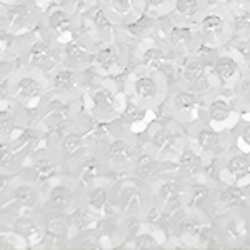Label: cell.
<instances>
[{"label": "cell", "instance_id": "cell-1", "mask_svg": "<svg viewBox=\"0 0 250 250\" xmlns=\"http://www.w3.org/2000/svg\"><path fill=\"white\" fill-rule=\"evenodd\" d=\"M197 37L200 45H207L217 50H222L233 39V22L232 14L217 2H212L204 15L195 23Z\"/></svg>", "mask_w": 250, "mask_h": 250}, {"label": "cell", "instance_id": "cell-2", "mask_svg": "<svg viewBox=\"0 0 250 250\" xmlns=\"http://www.w3.org/2000/svg\"><path fill=\"white\" fill-rule=\"evenodd\" d=\"M240 110L233 102L232 92L210 88L204 94L202 122L210 125L215 130L232 134L233 128L240 122Z\"/></svg>", "mask_w": 250, "mask_h": 250}, {"label": "cell", "instance_id": "cell-3", "mask_svg": "<svg viewBox=\"0 0 250 250\" xmlns=\"http://www.w3.org/2000/svg\"><path fill=\"white\" fill-rule=\"evenodd\" d=\"M202 105L204 94L184 85L170 87V92L164 102L167 117L182 127L195 124L202 119Z\"/></svg>", "mask_w": 250, "mask_h": 250}, {"label": "cell", "instance_id": "cell-4", "mask_svg": "<svg viewBox=\"0 0 250 250\" xmlns=\"http://www.w3.org/2000/svg\"><path fill=\"white\" fill-rule=\"evenodd\" d=\"M187 134L185 127L168 119V122H157L148 134V147L160 160L173 162L180 150L187 145Z\"/></svg>", "mask_w": 250, "mask_h": 250}, {"label": "cell", "instance_id": "cell-5", "mask_svg": "<svg viewBox=\"0 0 250 250\" xmlns=\"http://www.w3.org/2000/svg\"><path fill=\"white\" fill-rule=\"evenodd\" d=\"M170 92V80L164 72H154L144 68L132 80V95L139 108H154L164 105Z\"/></svg>", "mask_w": 250, "mask_h": 250}, {"label": "cell", "instance_id": "cell-6", "mask_svg": "<svg viewBox=\"0 0 250 250\" xmlns=\"http://www.w3.org/2000/svg\"><path fill=\"white\" fill-rule=\"evenodd\" d=\"M185 134H187L188 145L199 150L207 160L217 159L224 155L229 148H232V134L215 130L202 120L187 125Z\"/></svg>", "mask_w": 250, "mask_h": 250}, {"label": "cell", "instance_id": "cell-7", "mask_svg": "<svg viewBox=\"0 0 250 250\" xmlns=\"http://www.w3.org/2000/svg\"><path fill=\"white\" fill-rule=\"evenodd\" d=\"M217 177L220 184L239 185L247 188L250 185V157L237 148H229L217 159Z\"/></svg>", "mask_w": 250, "mask_h": 250}, {"label": "cell", "instance_id": "cell-8", "mask_svg": "<svg viewBox=\"0 0 250 250\" xmlns=\"http://www.w3.org/2000/svg\"><path fill=\"white\" fill-rule=\"evenodd\" d=\"M245 68L247 67L242 63V60L233 52H230L229 48H222L210 65L212 87L232 92Z\"/></svg>", "mask_w": 250, "mask_h": 250}, {"label": "cell", "instance_id": "cell-9", "mask_svg": "<svg viewBox=\"0 0 250 250\" xmlns=\"http://www.w3.org/2000/svg\"><path fill=\"white\" fill-rule=\"evenodd\" d=\"M168 20V25L164 34V42L179 59H184L187 55H192L200 45L197 37L195 23L179 22V20Z\"/></svg>", "mask_w": 250, "mask_h": 250}, {"label": "cell", "instance_id": "cell-10", "mask_svg": "<svg viewBox=\"0 0 250 250\" xmlns=\"http://www.w3.org/2000/svg\"><path fill=\"white\" fill-rule=\"evenodd\" d=\"M179 85L197 90L199 94L208 92L210 88H213L210 79V65L197 54L180 59Z\"/></svg>", "mask_w": 250, "mask_h": 250}, {"label": "cell", "instance_id": "cell-11", "mask_svg": "<svg viewBox=\"0 0 250 250\" xmlns=\"http://www.w3.org/2000/svg\"><path fill=\"white\" fill-rule=\"evenodd\" d=\"M222 244L229 247H239L249 235V220L242 213L240 208L224 212L219 229H217Z\"/></svg>", "mask_w": 250, "mask_h": 250}, {"label": "cell", "instance_id": "cell-12", "mask_svg": "<svg viewBox=\"0 0 250 250\" xmlns=\"http://www.w3.org/2000/svg\"><path fill=\"white\" fill-rule=\"evenodd\" d=\"M177 60L180 59L168 48V45L164 40H157L154 43H148L147 47L142 48V54H140V65H142V68L154 72H164L165 75H167L168 68H175Z\"/></svg>", "mask_w": 250, "mask_h": 250}, {"label": "cell", "instance_id": "cell-13", "mask_svg": "<svg viewBox=\"0 0 250 250\" xmlns=\"http://www.w3.org/2000/svg\"><path fill=\"white\" fill-rule=\"evenodd\" d=\"M205 162H207V159H205L199 150H195L192 145L187 144L182 150H180V154L177 155V159L173 160L177 177H180L184 182L199 179V177L204 175Z\"/></svg>", "mask_w": 250, "mask_h": 250}, {"label": "cell", "instance_id": "cell-14", "mask_svg": "<svg viewBox=\"0 0 250 250\" xmlns=\"http://www.w3.org/2000/svg\"><path fill=\"white\" fill-rule=\"evenodd\" d=\"M247 193H245V187H239V185H229L222 184L219 190L212 193L210 205L217 212H227L233 210V208H242L245 204Z\"/></svg>", "mask_w": 250, "mask_h": 250}, {"label": "cell", "instance_id": "cell-15", "mask_svg": "<svg viewBox=\"0 0 250 250\" xmlns=\"http://www.w3.org/2000/svg\"><path fill=\"white\" fill-rule=\"evenodd\" d=\"M210 0H175L173 9L167 19L179 20V22L197 23L204 12L208 9Z\"/></svg>", "mask_w": 250, "mask_h": 250}, {"label": "cell", "instance_id": "cell-16", "mask_svg": "<svg viewBox=\"0 0 250 250\" xmlns=\"http://www.w3.org/2000/svg\"><path fill=\"white\" fill-rule=\"evenodd\" d=\"M162 167H164V162L155 154H152L150 150L139 154L134 160L135 175L144 180H155V177L160 175Z\"/></svg>", "mask_w": 250, "mask_h": 250}, {"label": "cell", "instance_id": "cell-17", "mask_svg": "<svg viewBox=\"0 0 250 250\" xmlns=\"http://www.w3.org/2000/svg\"><path fill=\"white\" fill-rule=\"evenodd\" d=\"M107 159L112 165H130L134 164L135 155L132 145L124 139H115L107 147Z\"/></svg>", "mask_w": 250, "mask_h": 250}, {"label": "cell", "instance_id": "cell-18", "mask_svg": "<svg viewBox=\"0 0 250 250\" xmlns=\"http://www.w3.org/2000/svg\"><path fill=\"white\" fill-rule=\"evenodd\" d=\"M233 102H235L237 108L240 110V114L249 115L250 114V67L244 70V74L240 75L239 82L235 83L232 90Z\"/></svg>", "mask_w": 250, "mask_h": 250}, {"label": "cell", "instance_id": "cell-19", "mask_svg": "<svg viewBox=\"0 0 250 250\" xmlns=\"http://www.w3.org/2000/svg\"><path fill=\"white\" fill-rule=\"evenodd\" d=\"M92 104L94 108L100 114H114L119 108V99L110 87H99L92 94Z\"/></svg>", "mask_w": 250, "mask_h": 250}, {"label": "cell", "instance_id": "cell-20", "mask_svg": "<svg viewBox=\"0 0 250 250\" xmlns=\"http://www.w3.org/2000/svg\"><path fill=\"white\" fill-rule=\"evenodd\" d=\"M110 10L117 17H125L127 23H130L144 14V2L142 0H112Z\"/></svg>", "mask_w": 250, "mask_h": 250}, {"label": "cell", "instance_id": "cell-21", "mask_svg": "<svg viewBox=\"0 0 250 250\" xmlns=\"http://www.w3.org/2000/svg\"><path fill=\"white\" fill-rule=\"evenodd\" d=\"M232 147L250 155V119L239 122L232 132Z\"/></svg>", "mask_w": 250, "mask_h": 250}, {"label": "cell", "instance_id": "cell-22", "mask_svg": "<svg viewBox=\"0 0 250 250\" xmlns=\"http://www.w3.org/2000/svg\"><path fill=\"white\" fill-rule=\"evenodd\" d=\"M225 48L233 52V54L242 60V63H244L245 67H250V34L233 35L230 43Z\"/></svg>", "mask_w": 250, "mask_h": 250}, {"label": "cell", "instance_id": "cell-23", "mask_svg": "<svg viewBox=\"0 0 250 250\" xmlns=\"http://www.w3.org/2000/svg\"><path fill=\"white\" fill-rule=\"evenodd\" d=\"M65 55L75 65H85L92 62V59H95V55H92V52L79 42H68L65 45Z\"/></svg>", "mask_w": 250, "mask_h": 250}, {"label": "cell", "instance_id": "cell-24", "mask_svg": "<svg viewBox=\"0 0 250 250\" xmlns=\"http://www.w3.org/2000/svg\"><path fill=\"white\" fill-rule=\"evenodd\" d=\"M144 2V12L150 17L155 19H167L173 9L175 0H142Z\"/></svg>", "mask_w": 250, "mask_h": 250}, {"label": "cell", "instance_id": "cell-25", "mask_svg": "<svg viewBox=\"0 0 250 250\" xmlns=\"http://www.w3.org/2000/svg\"><path fill=\"white\" fill-rule=\"evenodd\" d=\"M119 52L114 45H105L102 47L95 54V62L99 63V67L105 72H110L115 65H119Z\"/></svg>", "mask_w": 250, "mask_h": 250}, {"label": "cell", "instance_id": "cell-26", "mask_svg": "<svg viewBox=\"0 0 250 250\" xmlns=\"http://www.w3.org/2000/svg\"><path fill=\"white\" fill-rule=\"evenodd\" d=\"M77 87V75L72 70H59L54 77V88L59 92H70Z\"/></svg>", "mask_w": 250, "mask_h": 250}, {"label": "cell", "instance_id": "cell-27", "mask_svg": "<svg viewBox=\"0 0 250 250\" xmlns=\"http://www.w3.org/2000/svg\"><path fill=\"white\" fill-rule=\"evenodd\" d=\"M72 200H74V193L65 185H55L50 192V202L52 205L59 208H67L70 207Z\"/></svg>", "mask_w": 250, "mask_h": 250}, {"label": "cell", "instance_id": "cell-28", "mask_svg": "<svg viewBox=\"0 0 250 250\" xmlns=\"http://www.w3.org/2000/svg\"><path fill=\"white\" fill-rule=\"evenodd\" d=\"M52 50L45 42H35L30 48V63L34 67H42L50 60Z\"/></svg>", "mask_w": 250, "mask_h": 250}, {"label": "cell", "instance_id": "cell-29", "mask_svg": "<svg viewBox=\"0 0 250 250\" xmlns=\"http://www.w3.org/2000/svg\"><path fill=\"white\" fill-rule=\"evenodd\" d=\"M132 247L135 250H155L162 247V240L159 237H155L154 233L150 232H142L135 237L134 242H132Z\"/></svg>", "mask_w": 250, "mask_h": 250}, {"label": "cell", "instance_id": "cell-30", "mask_svg": "<svg viewBox=\"0 0 250 250\" xmlns=\"http://www.w3.org/2000/svg\"><path fill=\"white\" fill-rule=\"evenodd\" d=\"M48 25H50V29L63 34V32L72 29V19L65 10H54L48 17Z\"/></svg>", "mask_w": 250, "mask_h": 250}, {"label": "cell", "instance_id": "cell-31", "mask_svg": "<svg viewBox=\"0 0 250 250\" xmlns=\"http://www.w3.org/2000/svg\"><path fill=\"white\" fill-rule=\"evenodd\" d=\"M68 229H70V222L67 217H54L47 224V233L57 239H63L68 233Z\"/></svg>", "mask_w": 250, "mask_h": 250}, {"label": "cell", "instance_id": "cell-32", "mask_svg": "<svg viewBox=\"0 0 250 250\" xmlns=\"http://www.w3.org/2000/svg\"><path fill=\"white\" fill-rule=\"evenodd\" d=\"M40 83L32 77H23L17 83V95L20 99H32V97L39 95Z\"/></svg>", "mask_w": 250, "mask_h": 250}, {"label": "cell", "instance_id": "cell-33", "mask_svg": "<svg viewBox=\"0 0 250 250\" xmlns=\"http://www.w3.org/2000/svg\"><path fill=\"white\" fill-rule=\"evenodd\" d=\"M14 197L23 207H34L37 204V193H35L34 187H30V185H19L14 190Z\"/></svg>", "mask_w": 250, "mask_h": 250}, {"label": "cell", "instance_id": "cell-34", "mask_svg": "<svg viewBox=\"0 0 250 250\" xmlns=\"http://www.w3.org/2000/svg\"><path fill=\"white\" fill-rule=\"evenodd\" d=\"M34 172L39 177V180H48L50 177L55 175L57 172V165L52 162L50 159H39L34 165Z\"/></svg>", "mask_w": 250, "mask_h": 250}, {"label": "cell", "instance_id": "cell-35", "mask_svg": "<svg viewBox=\"0 0 250 250\" xmlns=\"http://www.w3.org/2000/svg\"><path fill=\"white\" fill-rule=\"evenodd\" d=\"M62 148L67 157H74L80 148H82V135L77 134V132H68V134L63 137Z\"/></svg>", "mask_w": 250, "mask_h": 250}, {"label": "cell", "instance_id": "cell-36", "mask_svg": "<svg viewBox=\"0 0 250 250\" xmlns=\"http://www.w3.org/2000/svg\"><path fill=\"white\" fill-rule=\"evenodd\" d=\"M108 200V192L104 187H95L88 193V205L95 210H104Z\"/></svg>", "mask_w": 250, "mask_h": 250}, {"label": "cell", "instance_id": "cell-37", "mask_svg": "<svg viewBox=\"0 0 250 250\" xmlns=\"http://www.w3.org/2000/svg\"><path fill=\"white\" fill-rule=\"evenodd\" d=\"M14 230L19 235L25 237V239H30L37 233V227H35L34 220H30L29 217H20V219L15 220L14 224Z\"/></svg>", "mask_w": 250, "mask_h": 250}, {"label": "cell", "instance_id": "cell-38", "mask_svg": "<svg viewBox=\"0 0 250 250\" xmlns=\"http://www.w3.org/2000/svg\"><path fill=\"white\" fill-rule=\"evenodd\" d=\"M30 19V12L27 9L25 5H17V7H12L9 10V20L15 25H23L27 23Z\"/></svg>", "mask_w": 250, "mask_h": 250}, {"label": "cell", "instance_id": "cell-39", "mask_svg": "<svg viewBox=\"0 0 250 250\" xmlns=\"http://www.w3.org/2000/svg\"><path fill=\"white\" fill-rule=\"evenodd\" d=\"M92 20H94L97 29L102 30V32H110L112 29H114V23H112L110 17L105 14V10L104 9H97L94 12V17H92Z\"/></svg>", "mask_w": 250, "mask_h": 250}, {"label": "cell", "instance_id": "cell-40", "mask_svg": "<svg viewBox=\"0 0 250 250\" xmlns=\"http://www.w3.org/2000/svg\"><path fill=\"white\" fill-rule=\"evenodd\" d=\"M212 2H217L219 5L224 7V9H227L230 14L244 10L245 7L250 5V0H212Z\"/></svg>", "mask_w": 250, "mask_h": 250}, {"label": "cell", "instance_id": "cell-41", "mask_svg": "<svg viewBox=\"0 0 250 250\" xmlns=\"http://www.w3.org/2000/svg\"><path fill=\"white\" fill-rule=\"evenodd\" d=\"M15 162V150L9 144H0V165L2 167H12Z\"/></svg>", "mask_w": 250, "mask_h": 250}, {"label": "cell", "instance_id": "cell-42", "mask_svg": "<svg viewBox=\"0 0 250 250\" xmlns=\"http://www.w3.org/2000/svg\"><path fill=\"white\" fill-rule=\"evenodd\" d=\"M15 117L9 110H0V132L2 134H10L14 130Z\"/></svg>", "mask_w": 250, "mask_h": 250}, {"label": "cell", "instance_id": "cell-43", "mask_svg": "<svg viewBox=\"0 0 250 250\" xmlns=\"http://www.w3.org/2000/svg\"><path fill=\"white\" fill-rule=\"evenodd\" d=\"M79 249L95 250V249H100V245H99V240H97L95 237L88 235V237H83V239L79 240Z\"/></svg>", "mask_w": 250, "mask_h": 250}, {"label": "cell", "instance_id": "cell-44", "mask_svg": "<svg viewBox=\"0 0 250 250\" xmlns=\"http://www.w3.org/2000/svg\"><path fill=\"white\" fill-rule=\"evenodd\" d=\"M10 249H14V245H12L9 240H5V239L0 237V250H10Z\"/></svg>", "mask_w": 250, "mask_h": 250}, {"label": "cell", "instance_id": "cell-45", "mask_svg": "<svg viewBox=\"0 0 250 250\" xmlns=\"http://www.w3.org/2000/svg\"><path fill=\"white\" fill-rule=\"evenodd\" d=\"M7 92H9V88H7L5 83H0V100H3L7 97Z\"/></svg>", "mask_w": 250, "mask_h": 250}]
</instances>
